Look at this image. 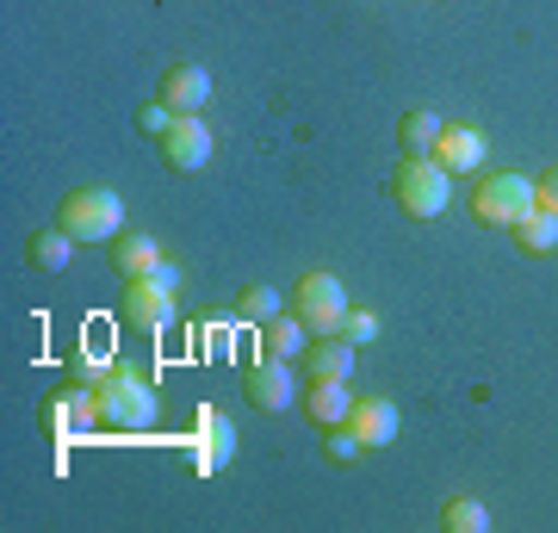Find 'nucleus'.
Wrapping results in <instances>:
<instances>
[{"instance_id":"20","label":"nucleus","mask_w":558,"mask_h":533,"mask_svg":"<svg viewBox=\"0 0 558 533\" xmlns=\"http://www.w3.org/2000/svg\"><path fill=\"white\" fill-rule=\"evenodd\" d=\"M69 242L75 237H69L62 223L57 230H38V237L25 242V249H32V267H38V274H62V267H69Z\"/></svg>"},{"instance_id":"14","label":"nucleus","mask_w":558,"mask_h":533,"mask_svg":"<svg viewBox=\"0 0 558 533\" xmlns=\"http://www.w3.org/2000/svg\"><path fill=\"white\" fill-rule=\"evenodd\" d=\"M112 267H119L124 279H143V274H161V242L156 237H112Z\"/></svg>"},{"instance_id":"2","label":"nucleus","mask_w":558,"mask_h":533,"mask_svg":"<svg viewBox=\"0 0 558 533\" xmlns=\"http://www.w3.org/2000/svg\"><path fill=\"white\" fill-rule=\"evenodd\" d=\"M57 223L75 242H112V237H124V198L112 186H81V193L62 198Z\"/></svg>"},{"instance_id":"1","label":"nucleus","mask_w":558,"mask_h":533,"mask_svg":"<svg viewBox=\"0 0 558 533\" xmlns=\"http://www.w3.org/2000/svg\"><path fill=\"white\" fill-rule=\"evenodd\" d=\"M94 397H100V422L106 428H119V435L156 428V391H149V378L131 373V366H106Z\"/></svg>"},{"instance_id":"21","label":"nucleus","mask_w":558,"mask_h":533,"mask_svg":"<svg viewBox=\"0 0 558 533\" xmlns=\"http://www.w3.org/2000/svg\"><path fill=\"white\" fill-rule=\"evenodd\" d=\"M440 528L447 533H484L490 528V509H484L478 496H453V502L440 509Z\"/></svg>"},{"instance_id":"26","label":"nucleus","mask_w":558,"mask_h":533,"mask_svg":"<svg viewBox=\"0 0 558 533\" xmlns=\"http://www.w3.org/2000/svg\"><path fill=\"white\" fill-rule=\"evenodd\" d=\"M534 193H539V211H558V168H546L534 180Z\"/></svg>"},{"instance_id":"4","label":"nucleus","mask_w":558,"mask_h":533,"mask_svg":"<svg viewBox=\"0 0 558 533\" xmlns=\"http://www.w3.org/2000/svg\"><path fill=\"white\" fill-rule=\"evenodd\" d=\"M472 211H478V223H490V230H515L527 211H539V193L527 174H490L472 193Z\"/></svg>"},{"instance_id":"16","label":"nucleus","mask_w":558,"mask_h":533,"mask_svg":"<svg viewBox=\"0 0 558 533\" xmlns=\"http://www.w3.org/2000/svg\"><path fill=\"white\" fill-rule=\"evenodd\" d=\"M348 410H354V391H348V378H317V385H311V415H317L323 428L348 422Z\"/></svg>"},{"instance_id":"8","label":"nucleus","mask_w":558,"mask_h":533,"mask_svg":"<svg viewBox=\"0 0 558 533\" xmlns=\"http://www.w3.org/2000/svg\"><path fill=\"white\" fill-rule=\"evenodd\" d=\"M161 161L174 168V174H199L205 161H211V131H205L199 112H180L174 131L161 137Z\"/></svg>"},{"instance_id":"19","label":"nucleus","mask_w":558,"mask_h":533,"mask_svg":"<svg viewBox=\"0 0 558 533\" xmlns=\"http://www.w3.org/2000/svg\"><path fill=\"white\" fill-rule=\"evenodd\" d=\"M515 242H521V255H553L558 249V211H527V218L515 223Z\"/></svg>"},{"instance_id":"12","label":"nucleus","mask_w":558,"mask_h":533,"mask_svg":"<svg viewBox=\"0 0 558 533\" xmlns=\"http://www.w3.org/2000/svg\"><path fill=\"white\" fill-rule=\"evenodd\" d=\"M348 428H354V435L366 440L373 453H379V447H391V440H398V410H391L385 397H354V410H348Z\"/></svg>"},{"instance_id":"24","label":"nucleus","mask_w":558,"mask_h":533,"mask_svg":"<svg viewBox=\"0 0 558 533\" xmlns=\"http://www.w3.org/2000/svg\"><path fill=\"white\" fill-rule=\"evenodd\" d=\"M360 453H373V447H366L348 422H336V435H329V459H341V465H348V459H360Z\"/></svg>"},{"instance_id":"3","label":"nucleus","mask_w":558,"mask_h":533,"mask_svg":"<svg viewBox=\"0 0 558 533\" xmlns=\"http://www.w3.org/2000/svg\"><path fill=\"white\" fill-rule=\"evenodd\" d=\"M391 193H398L403 218H440V211H447V198H453V174H447L435 156H403Z\"/></svg>"},{"instance_id":"11","label":"nucleus","mask_w":558,"mask_h":533,"mask_svg":"<svg viewBox=\"0 0 558 533\" xmlns=\"http://www.w3.org/2000/svg\"><path fill=\"white\" fill-rule=\"evenodd\" d=\"M484 156H490L484 131H472V124H440L435 161L447 168V174H472V168H484Z\"/></svg>"},{"instance_id":"10","label":"nucleus","mask_w":558,"mask_h":533,"mask_svg":"<svg viewBox=\"0 0 558 533\" xmlns=\"http://www.w3.org/2000/svg\"><path fill=\"white\" fill-rule=\"evenodd\" d=\"M44 428H50V435H81V428H100V397L81 391V385L57 391L50 403H44Z\"/></svg>"},{"instance_id":"13","label":"nucleus","mask_w":558,"mask_h":533,"mask_svg":"<svg viewBox=\"0 0 558 533\" xmlns=\"http://www.w3.org/2000/svg\"><path fill=\"white\" fill-rule=\"evenodd\" d=\"M161 99H168L174 112H205V99H211V75H205L199 62H174V69L161 75Z\"/></svg>"},{"instance_id":"17","label":"nucleus","mask_w":558,"mask_h":533,"mask_svg":"<svg viewBox=\"0 0 558 533\" xmlns=\"http://www.w3.org/2000/svg\"><path fill=\"white\" fill-rule=\"evenodd\" d=\"M398 143H403V156H435V143H440V119L435 112H403L398 119Z\"/></svg>"},{"instance_id":"6","label":"nucleus","mask_w":558,"mask_h":533,"mask_svg":"<svg viewBox=\"0 0 558 533\" xmlns=\"http://www.w3.org/2000/svg\"><path fill=\"white\" fill-rule=\"evenodd\" d=\"M292 316H299L311 336H336L341 316H348V292H341L336 274H304L292 286Z\"/></svg>"},{"instance_id":"25","label":"nucleus","mask_w":558,"mask_h":533,"mask_svg":"<svg viewBox=\"0 0 558 533\" xmlns=\"http://www.w3.org/2000/svg\"><path fill=\"white\" fill-rule=\"evenodd\" d=\"M174 119H180V112H174V106H168V99H156V106H143V131H149V137H168V131H174Z\"/></svg>"},{"instance_id":"22","label":"nucleus","mask_w":558,"mask_h":533,"mask_svg":"<svg viewBox=\"0 0 558 533\" xmlns=\"http://www.w3.org/2000/svg\"><path fill=\"white\" fill-rule=\"evenodd\" d=\"M236 316H242V323H267V316H279V292H274V286H242V292H236Z\"/></svg>"},{"instance_id":"7","label":"nucleus","mask_w":558,"mask_h":533,"mask_svg":"<svg viewBox=\"0 0 558 533\" xmlns=\"http://www.w3.org/2000/svg\"><path fill=\"white\" fill-rule=\"evenodd\" d=\"M248 403H255V410H292V403H299V378H292V360H279V354H255L248 360Z\"/></svg>"},{"instance_id":"23","label":"nucleus","mask_w":558,"mask_h":533,"mask_svg":"<svg viewBox=\"0 0 558 533\" xmlns=\"http://www.w3.org/2000/svg\"><path fill=\"white\" fill-rule=\"evenodd\" d=\"M336 336L348 341V348H366V341L379 336V316H373V311H354V304H348V316H341Z\"/></svg>"},{"instance_id":"5","label":"nucleus","mask_w":558,"mask_h":533,"mask_svg":"<svg viewBox=\"0 0 558 533\" xmlns=\"http://www.w3.org/2000/svg\"><path fill=\"white\" fill-rule=\"evenodd\" d=\"M119 316L131 323V329H149V336H161V329L174 323V267L131 279V286H124V298H119Z\"/></svg>"},{"instance_id":"18","label":"nucleus","mask_w":558,"mask_h":533,"mask_svg":"<svg viewBox=\"0 0 558 533\" xmlns=\"http://www.w3.org/2000/svg\"><path fill=\"white\" fill-rule=\"evenodd\" d=\"M354 373V348L341 336H317V348H311V385L317 378H348Z\"/></svg>"},{"instance_id":"15","label":"nucleus","mask_w":558,"mask_h":533,"mask_svg":"<svg viewBox=\"0 0 558 533\" xmlns=\"http://www.w3.org/2000/svg\"><path fill=\"white\" fill-rule=\"evenodd\" d=\"M260 348L279 360H299V354H311V329H304L299 316H267L260 323Z\"/></svg>"},{"instance_id":"9","label":"nucleus","mask_w":558,"mask_h":533,"mask_svg":"<svg viewBox=\"0 0 558 533\" xmlns=\"http://www.w3.org/2000/svg\"><path fill=\"white\" fill-rule=\"evenodd\" d=\"M230 453H236V428H230V415L218 410H199L193 415V472H223L230 465Z\"/></svg>"}]
</instances>
